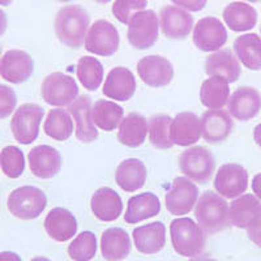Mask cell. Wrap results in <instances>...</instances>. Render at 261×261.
<instances>
[{
    "label": "cell",
    "instance_id": "6da1fadb",
    "mask_svg": "<svg viewBox=\"0 0 261 261\" xmlns=\"http://www.w3.org/2000/svg\"><path fill=\"white\" fill-rule=\"evenodd\" d=\"M90 18L80 6H65L59 9L55 17V33L63 45L80 48L85 43Z\"/></svg>",
    "mask_w": 261,
    "mask_h": 261
},
{
    "label": "cell",
    "instance_id": "7a4b0ae2",
    "mask_svg": "<svg viewBox=\"0 0 261 261\" xmlns=\"http://www.w3.org/2000/svg\"><path fill=\"white\" fill-rule=\"evenodd\" d=\"M170 235L175 252L183 257H197L204 251L206 235L199 223L191 218L180 217L172 221L170 225Z\"/></svg>",
    "mask_w": 261,
    "mask_h": 261
},
{
    "label": "cell",
    "instance_id": "3957f363",
    "mask_svg": "<svg viewBox=\"0 0 261 261\" xmlns=\"http://www.w3.org/2000/svg\"><path fill=\"white\" fill-rule=\"evenodd\" d=\"M195 217L206 234L220 232L230 225L228 204L222 196L212 191L201 193L196 202Z\"/></svg>",
    "mask_w": 261,
    "mask_h": 261
},
{
    "label": "cell",
    "instance_id": "277c9868",
    "mask_svg": "<svg viewBox=\"0 0 261 261\" xmlns=\"http://www.w3.org/2000/svg\"><path fill=\"white\" fill-rule=\"evenodd\" d=\"M47 205L45 192L33 186L18 187L9 193L7 206L12 216L22 221L34 220L42 214Z\"/></svg>",
    "mask_w": 261,
    "mask_h": 261
},
{
    "label": "cell",
    "instance_id": "5b68a950",
    "mask_svg": "<svg viewBox=\"0 0 261 261\" xmlns=\"http://www.w3.org/2000/svg\"><path fill=\"white\" fill-rule=\"evenodd\" d=\"M179 167L184 175L196 183L205 184L213 175L216 162L211 151L204 146H191L179 157Z\"/></svg>",
    "mask_w": 261,
    "mask_h": 261
},
{
    "label": "cell",
    "instance_id": "8992f818",
    "mask_svg": "<svg viewBox=\"0 0 261 261\" xmlns=\"http://www.w3.org/2000/svg\"><path fill=\"white\" fill-rule=\"evenodd\" d=\"M41 94L46 103L54 107H64L79 98V86L69 74L54 72L43 80Z\"/></svg>",
    "mask_w": 261,
    "mask_h": 261
},
{
    "label": "cell",
    "instance_id": "52a82bcc",
    "mask_svg": "<svg viewBox=\"0 0 261 261\" xmlns=\"http://www.w3.org/2000/svg\"><path fill=\"white\" fill-rule=\"evenodd\" d=\"M43 115L45 111L39 105H21L11 120V130L16 141L24 145H29L33 141H36Z\"/></svg>",
    "mask_w": 261,
    "mask_h": 261
},
{
    "label": "cell",
    "instance_id": "ba28073f",
    "mask_svg": "<svg viewBox=\"0 0 261 261\" xmlns=\"http://www.w3.org/2000/svg\"><path fill=\"white\" fill-rule=\"evenodd\" d=\"M160 20L154 11L144 9L135 13L128 22V41L135 48L146 50L157 42Z\"/></svg>",
    "mask_w": 261,
    "mask_h": 261
},
{
    "label": "cell",
    "instance_id": "9c48e42d",
    "mask_svg": "<svg viewBox=\"0 0 261 261\" xmlns=\"http://www.w3.org/2000/svg\"><path fill=\"white\" fill-rule=\"evenodd\" d=\"M120 37L114 24L106 20H98L86 33L85 48L98 57H111L118 51Z\"/></svg>",
    "mask_w": 261,
    "mask_h": 261
},
{
    "label": "cell",
    "instance_id": "30bf717a",
    "mask_svg": "<svg viewBox=\"0 0 261 261\" xmlns=\"http://www.w3.org/2000/svg\"><path fill=\"white\" fill-rule=\"evenodd\" d=\"M248 187V172L242 165L226 163L218 169L214 178V188L222 197L237 199Z\"/></svg>",
    "mask_w": 261,
    "mask_h": 261
},
{
    "label": "cell",
    "instance_id": "8fae6325",
    "mask_svg": "<svg viewBox=\"0 0 261 261\" xmlns=\"http://www.w3.org/2000/svg\"><path fill=\"white\" fill-rule=\"evenodd\" d=\"M199 200V188L187 176L174 179L172 187L166 193V209L174 216H184L193 209Z\"/></svg>",
    "mask_w": 261,
    "mask_h": 261
},
{
    "label": "cell",
    "instance_id": "7c38bea8",
    "mask_svg": "<svg viewBox=\"0 0 261 261\" xmlns=\"http://www.w3.org/2000/svg\"><path fill=\"white\" fill-rule=\"evenodd\" d=\"M227 32L222 21L216 17H204L193 28V43L199 50L213 53L225 46Z\"/></svg>",
    "mask_w": 261,
    "mask_h": 261
},
{
    "label": "cell",
    "instance_id": "4fadbf2b",
    "mask_svg": "<svg viewBox=\"0 0 261 261\" xmlns=\"http://www.w3.org/2000/svg\"><path fill=\"white\" fill-rule=\"evenodd\" d=\"M140 79L151 88H162L169 85L174 77V67L166 58L160 55H149L137 63Z\"/></svg>",
    "mask_w": 261,
    "mask_h": 261
},
{
    "label": "cell",
    "instance_id": "5bb4252c",
    "mask_svg": "<svg viewBox=\"0 0 261 261\" xmlns=\"http://www.w3.org/2000/svg\"><path fill=\"white\" fill-rule=\"evenodd\" d=\"M34 63L22 50H9L0 59V76L8 83L22 84L32 77Z\"/></svg>",
    "mask_w": 261,
    "mask_h": 261
},
{
    "label": "cell",
    "instance_id": "9a60e30c",
    "mask_svg": "<svg viewBox=\"0 0 261 261\" xmlns=\"http://www.w3.org/2000/svg\"><path fill=\"white\" fill-rule=\"evenodd\" d=\"M227 109L228 114L237 120H251L261 110L260 93L251 86H241L228 98Z\"/></svg>",
    "mask_w": 261,
    "mask_h": 261
},
{
    "label": "cell",
    "instance_id": "2e32d148",
    "mask_svg": "<svg viewBox=\"0 0 261 261\" xmlns=\"http://www.w3.org/2000/svg\"><path fill=\"white\" fill-rule=\"evenodd\" d=\"M30 171L39 179H51L62 169V155L50 145H38L28 154Z\"/></svg>",
    "mask_w": 261,
    "mask_h": 261
},
{
    "label": "cell",
    "instance_id": "e0dca14e",
    "mask_svg": "<svg viewBox=\"0 0 261 261\" xmlns=\"http://www.w3.org/2000/svg\"><path fill=\"white\" fill-rule=\"evenodd\" d=\"M160 25L167 38L184 39L191 34L193 17L184 9L175 6H166L161 9Z\"/></svg>",
    "mask_w": 261,
    "mask_h": 261
},
{
    "label": "cell",
    "instance_id": "ac0fdd59",
    "mask_svg": "<svg viewBox=\"0 0 261 261\" xmlns=\"http://www.w3.org/2000/svg\"><path fill=\"white\" fill-rule=\"evenodd\" d=\"M201 136L209 144L222 143L230 136L234 123L230 114L225 110H208L200 118Z\"/></svg>",
    "mask_w": 261,
    "mask_h": 261
},
{
    "label": "cell",
    "instance_id": "d6986e66",
    "mask_svg": "<svg viewBox=\"0 0 261 261\" xmlns=\"http://www.w3.org/2000/svg\"><path fill=\"white\" fill-rule=\"evenodd\" d=\"M261 217V202L255 195L246 193L235 200L228 206L230 225L238 228H248Z\"/></svg>",
    "mask_w": 261,
    "mask_h": 261
},
{
    "label": "cell",
    "instance_id": "ffe728a7",
    "mask_svg": "<svg viewBox=\"0 0 261 261\" xmlns=\"http://www.w3.org/2000/svg\"><path fill=\"white\" fill-rule=\"evenodd\" d=\"M132 238L140 253L155 255L161 252L166 244V226L160 221L139 226L132 231Z\"/></svg>",
    "mask_w": 261,
    "mask_h": 261
},
{
    "label": "cell",
    "instance_id": "44dd1931",
    "mask_svg": "<svg viewBox=\"0 0 261 261\" xmlns=\"http://www.w3.org/2000/svg\"><path fill=\"white\" fill-rule=\"evenodd\" d=\"M90 208L97 220L102 222H114L123 212L122 197L110 187H102L92 196Z\"/></svg>",
    "mask_w": 261,
    "mask_h": 261
},
{
    "label": "cell",
    "instance_id": "7402d4cb",
    "mask_svg": "<svg viewBox=\"0 0 261 261\" xmlns=\"http://www.w3.org/2000/svg\"><path fill=\"white\" fill-rule=\"evenodd\" d=\"M136 92V79L125 67H115L107 74L103 94L115 101H128Z\"/></svg>",
    "mask_w": 261,
    "mask_h": 261
},
{
    "label": "cell",
    "instance_id": "603a6c76",
    "mask_svg": "<svg viewBox=\"0 0 261 261\" xmlns=\"http://www.w3.org/2000/svg\"><path fill=\"white\" fill-rule=\"evenodd\" d=\"M45 230L55 242H67L77 232L76 217L65 208H54L45 218Z\"/></svg>",
    "mask_w": 261,
    "mask_h": 261
},
{
    "label": "cell",
    "instance_id": "cb8c5ba5",
    "mask_svg": "<svg viewBox=\"0 0 261 261\" xmlns=\"http://www.w3.org/2000/svg\"><path fill=\"white\" fill-rule=\"evenodd\" d=\"M69 114L76 120V137L83 143H93L98 139V130L92 119V99L88 95L80 97L69 106Z\"/></svg>",
    "mask_w": 261,
    "mask_h": 261
},
{
    "label": "cell",
    "instance_id": "d4e9b609",
    "mask_svg": "<svg viewBox=\"0 0 261 261\" xmlns=\"http://www.w3.org/2000/svg\"><path fill=\"white\" fill-rule=\"evenodd\" d=\"M201 137V123L196 114L186 111L172 119L171 140L174 145L191 146Z\"/></svg>",
    "mask_w": 261,
    "mask_h": 261
},
{
    "label": "cell",
    "instance_id": "484cf974",
    "mask_svg": "<svg viewBox=\"0 0 261 261\" xmlns=\"http://www.w3.org/2000/svg\"><path fill=\"white\" fill-rule=\"evenodd\" d=\"M205 72L211 76H220L228 83L239 80L242 73L239 60L230 50L214 51L205 60Z\"/></svg>",
    "mask_w": 261,
    "mask_h": 261
},
{
    "label": "cell",
    "instance_id": "4316f807",
    "mask_svg": "<svg viewBox=\"0 0 261 261\" xmlns=\"http://www.w3.org/2000/svg\"><path fill=\"white\" fill-rule=\"evenodd\" d=\"M130 238L125 230L120 227H110L105 230L101 237V252L105 260H124L130 253Z\"/></svg>",
    "mask_w": 261,
    "mask_h": 261
},
{
    "label": "cell",
    "instance_id": "83f0119b",
    "mask_svg": "<svg viewBox=\"0 0 261 261\" xmlns=\"http://www.w3.org/2000/svg\"><path fill=\"white\" fill-rule=\"evenodd\" d=\"M161 212V201L157 195L151 192H144L132 196L128 200L124 221L129 225H135L155 217Z\"/></svg>",
    "mask_w": 261,
    "mask_h": 261
},
{
    "label": "cell",
    "instance_id": "f1b7e54d",
    "mask_svg": "<svg viewBox=\"0 0 261 261\" xmlns=\"http://www.w3.org/2000/svg\"><path fill=\"white\" fill-rule=\"evenodd\" d=\"M148 171L144 165L137 158H128L118 166L115 172V180L119 187L125 192H136L144 187Z\"/></svg>",
    "mask_w": 261,
    "mask_h": 261
},
{
    "label": "cell",
    "instance_id": "f546056e",
    "mask_svg": "<svg viewBox=\"0 0 261 261\" xmlns=\"http://www.w3.org/2000/svg\"><path fill=\"white\" fill-rule=\"evenodd\" d=\"M149 134V123L137 113L128 114L119 124L118 140L128 148H139Z\"/></svg>",
    "mask_w": 261,
    "mask_h": 261
},
{
    "label": "cell",
    "instance_id": "4dcf8cb0",
    "mask_svg": "<svg viewBox=\"0 0 261 261\" xmlns=\"http://www.w3.org/2000/svg\"><path fill=\"white\" fill-rule=\"evenodd\" d=\"M228 81L220 76H211L200 88V101L209 110H221L230 98Z\"/></svg>",
    "mask_w": 261,
    "mask_h": 261
},
{
    "label": "cell",
    "instance_id": "1f68e13d",
    "mask_svg": "<svg viewBox=\"0 0 261 261\" xmlns=\"http://www.w3.org/2000/svg\"><path fill=\"white\" fill-rule=\"evenodd\" d=\"M223 20L232 32H247L257 24V12L252 6L243 2H234L223 11Z\"/></svg>",
    "mask_w": 261,
    "mask_h": 261
},
{
    "label": "cell",
    "instance_id": "d6a6232c",
    "mask_svg": "<svg viewBox=\"0 0 261 261\" xmlns=\"http://www.w3.org/2000/svg\"><path fill=\"white\" fill-rule=\"evenodd\" d=\"M235 57L251 71L261 69V38L255 33L238 37L234 42Z\"/></svg>",
    "mask_w": 261,
    "mask_h": 261
},
{
    "label": "cell",
    "instance_id": "836d02e7",
    "mask_svg": "<svg viewBox=\"0 0 261 261\" xmlns=\"http://www.w3.org/2000/svg\"><path fill=\"white\" fill-rule=\"evenodd\" d=\"M124 110L116 102L98 99L92 107V119L97 128L106 132L116 129L123 120Z\"/></svg>",
    "mask_w": 261,
    "mask_h": 261
},
{
    "label": "cell",
    "instance_id": "e575fe53",
    "mask_svg": "<svg viewBox=\"0 0 261 261\" xmlns=\"http://www.w3.org/2000/svg\"><path fill=\"white\" fill-rule=\"evenodd\" d=\"M43 130L48 137L57 140V141L68 140L74 130L71 114L62 107L50 110L45 120V124H43Z\"/></svg>",
    "mask_w": 261,
    "mask_h": 261
},
{
    "label": "cell",
    "instance_id": "d590c367",
    "mask_svg": "<svg viewBox=\"0 0 261 261\" xmlns=\"http://www.w3.org/2000/svg\"><path fill=\"white\" fill-rule=\"evenodd\" d=\"M76 74L86 90L94 92L103 80V65L97 58L81 57L77 62Z\"/></svg>",
    "mask_w": 261,
    "mask_h": 261
},
{
    "label": "cell",
    "instance_id": "8d00e7d4",
    "mask_svg": "<svg viewBox=\"0 0 261 261\" xmlns=\"http://www.w3.org/2000/svg\"><path fill=\"white\" fill-rule=\"evenodd\" d=\"M171 122L169 115H155L149 122V140L157 149H170L174 146L171 140Z\"/></svg>",
    "mask_w": 261,
    "mask_h": 261
},
{
    "label": "cell",
    "instance_id": "74e56055",
    "mask_svg": "<svg viewBox=\"0 0 261 261\" xmlns=\"http://www.w3.org/2000/svg\"><path fill=\"white\" fill-rule=\"evenodd\" d=\"M97 237L92 231H83L68 246V256L73 261H90L97 255Z\"/></svg>",
    "mask_w": 261,
    "mask_h": 261
},
{
    "label": "cell",
    "instance_id": "f35d334b",
    "mask_svg": "<svg viewBox=\"0 0 261 261\" xmlns=\"http://www.w3.org/2000/svg\"><path fill=\"white\" fill-rule=\"evenodd\" d=\"M0 167L4 175L8 178H20L25 170V157L22 150L13 145L6 146L0 151Z\"/></svg>",
    "mask_w": 261,
    "mask_h": 261
},
{
    "label": "cell",
    "instance_id": "ab89813d",
    "mask_svg": "<svg viewBox=\"0 0 261 261\" xmlns=\"http://www.w3.org/2000/svg\"><path fill=\"white\" fill-rule=\"evenodd\" d=\"M146 4H148V0H115L111 11L119 22L128 25L130 17L135 13L144 11Z\"/></svg>",
    "mask_w": 261,
    "mask_h": 261
},
{
    "label": "cell",
    "instance_id": "60d3db41",
    "mask_svg": "<svg viewBox=\"0 0 261 261\" xmlns=\"http://www.w3.org/2000/svg\"><path fill=\"white\" fill-rule=\"evenodd\" d=\"M17 95L11 86L0 84V119L8 118L15 111Z\"/></svg>",
    "mask_w": 261,
    "mask_h": 261
},
{
    "label": "cell",
    "instance_id": "b9f144b4",
    "mask_svg": "<svg viewBox=\"0 0 261 261\" xmlns=\"http://www.w3.org/2000/svg\"><path fill=\"white\" fill-rule=\"evenodd\" d=\"M171 2L179 8L190 11V12H200L208 3V0H171Z\"/></svg>",
    "mask_w": 261,
    "mask_h": 261
},
{
    "label": "cell",
    "instance_id": "7bdbcfd3",
    "mask_svg": "<svg viewBox=\"0 0 261 261\" xmlns=\"http://www.w3.org/2000/svg\"><path fill=\"white\" fill-rule=\"evenodd\" d=\"M247 232H248L249 239L261 248V217L251 227L247 228Z\"/></svg>",
    "mask_w": 261,
    "mask_h": 261
},
{
    "label": "cell",
    "instance_id": "ee69618b",
    "mask_svg": "<svg viewBox=\"0 0 261 261\" xmlns=\"http://www.w3.org/2000/svg\"><path fill=\"white\" fill-rule=\"evenodd\" d=\"M252 190L255 196L261 201V172L253 176L252 179Z\"/></svg>",
    "mask_w": 261,
    "mask_h": 261
},
{
    "label": "cell",
    "instance_id": "f6af8a7d",
    "mask_svg": "<svg viewBox=\"0 0 261 261\" xmlns=\"http://www.w3.org/2000/svg\"><path fill=\"white\" fill-rule=\"evenodd\" d=\"M0 261H21V257L15 252L4 251V252H0Z\"/></svg>",
    "mask_w": 261,
    "mask_h": 261
},
{
    "label": "cell",
    "instance_id": "bcb514c9",
    "mask_svg": "<svg viewBox=\"0 0 261 261\" xmlns=\"http://www.w3.org/2000/svg\"><path fill=\"white\" fill-rule=\"evenodd\" d=\"M7 27H8V20H7V15H6V12H3V11L0 9V37L3 36L4 33H6Z\"/></svg>",
    "mask_w": 261,
    "mask_h": 261
},
{
    "label": "cell",
    "instance_id": "7dc6e473",
    "mask_svg": "<svg viewBox=\"0 0 261 261\" xmlns=\"http://www.w3.org/2000/svg\"><path fill=\"white\" fill-rule=\"evenodd\" d=\"M253 139H255L256 144L261 146V124H257L253 129Z\"/></svg>",
    "mask_w": 261,
    "mask_h": 261
},
{
    "label": "cell",
    "instance_id": "c3c4849f",
    "mask_svg": "<svg viewBox=\"0 0 261 261\" xmlns=\"http://www.w3.org/2000/svg\"><path fill=\"white\" fill-rule=\"evenodd\" d=\"M191 261H218V260L208 257V256H197V257H193Z\"/></svg>",
    "mask_w": 261,
    "mask_h": 261
},
{
    "label": "cell",
    "instance_id": "681fc988",
    "mask_svg": "<svg viewBox=\"0 0 261 261\" xmlns=\"http://www.w3.org/2000/svg\"><path fill=\"white\" fill-rule=\"evenodd\" d=\"M30 261H51V260H50V258L45 257V256H37V257L32 258Z\"/></svg>",
    "mask_w": 261,
    "mask_h": 261
},
{
    "label": "cell",
    "instance_id": "f907efd6",
    "mask_svg": "<svg viewBox=\"0 0 261 261\" xmlns=\"http://www.w3.org/2000/svg\"><path fill=\"white\" fill-rule=\"evenodd\" d=\"M13 0H0V6H9Z\"/></svg>",
    "mask_w": 261,
    "mask_h": 261
},
{
    "label": "cell",
    "instance_id": "816d5d0a",
    "mask_svg": "<svg viewBox=\"0 0 261 261\" xmlns=\"http://www.w3.org/2000/svg\"><path fill=\"white\" fill-rule=\"evenodd\" d=\"M95 2H97V3H99V4H106V3H109L110 0H95Z\"/></svg>",
    "mask_w": 261,
    "mask_h": 261
},
{
    "label": "cell",
    "instance_id": "f5cc1de1",
    "mask_svg": "<svg viewBox=\"0 0 261 261\" xmlns=\"http://www.w3.org/2000/svg\"><path fill=\"white\" fill-rule=\"evenodd\" d=\"M247 2H251V3H257V2H261V0H247Z\"/></svg>",
    "mask_w": 261,
    "mask_h": 261
},
{
    "label": "cell",
    "instance_id": "db71d44e",
    "mask_svg": "<svg viewBox=\"0 0 261 261\" xmlns=\"http://www.w3.org/2000/svg\"><path fill=\"white\" fill-rule=\"evenodd\" d=\"M59 2H62V3H67V2H71V0H59Z\"/></svg>",
    "mask_w": 261,
    "mask_h": 261
},
{
    "label": "cell",
    "instance_id": "11a10c76",
    "mask_svg": "<svg viewBox=\"0 0 261 261\" xmlns=\"http://www.w3.org/2000/svg\"><path fill=\"white\" fill-rule=\"evenodd\" d=\"M0 57H2V47H0Z\"/></svg>",
    "mask_w": 261,
    "mask_h": 261
},
{
    "label": "cell",
    "instance_id": "9f6ffc18",
    "mask_svg": "<svg viewBox=\"0 0 261 261\" xmlns=\"http://www.w3.org/2000/svg\"><path fill=\"white\" fill-rule=\"evenodd\" d=\"M260 32H261V28H260Z\"/></svg>",
    "mask_w": 261,
    "mask_h": 261
}]
</instances>
